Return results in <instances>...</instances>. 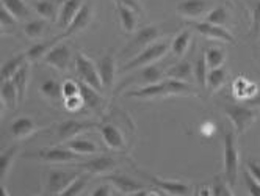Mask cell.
Segmentation results:
<instances>
[{"label":"cell","mask_w":260,"mask_h":196,"mask_svg":"<svg viewBox=\"0 0 260 196\" xmlns=\"http://www.w3.org/2000/svg\"><path fill=\"white\" fill-rule=\"evenodd\" d=\"M243 177H245V184L249 190L251 194L254 196H260V182L255 179V177L249 173V170L246 168V171L243 173Z\"/></svg>","instance_id":"obj_45"},{"label":"cell","mask_w":260,"mask_h":196,"mask_svg":"<svg viewBox=\"0 0 260 196\" xmlns=\"http://www.w3.org/2000/svg\"><path fill=\"white\" fill-rule=\"evenodd\" d=\"M33 8L43 19L52 21V22L58 21L60 10H61L57 4V0H38V2L33 4Z\"/></svg>","instance_id":"obj_22"},{"label":"cell","mask_w":260,"mask_h":196,"mask_svg":"<svg viewBox=\"0 0 260 196\" xmlns=\"http://www.w3.org/2000/svg\"><path fill=\"white\" fill-rule=\"evenodd\" d=\"M206 21L207 22H212L215 25H221L224 27L229 21V11L224 8V7H216V8H212L207 14H206Z\"/></svg>","instance_id":"obj_41"},{"label":"cell","mask_w":260,"mask_h":196,"mask_svg":"<svg viewBox=\"0 0 260 196\" xmlns=\"http://www.w3.org/2000/svg\"><path fill=\"white\" fill-rule=\"evenodd\" d=\"M27 61H28V58H27V52H25V53H19V55H16V57L10 58V60L2 66V80L13 79L14 74H16L17 71H19Z\"/></svg>","instance_id":"obj_32"},{"label":"cell","mask_w":260,"mask_h":196,"mask_svg":"<svg viewBox=\"0 0 260 196\" xmlns=\"http://www.w3.org/2000/svg\"><path fill=\"white\" fill-rule=\"evenodd\" d=\"M92 21V7L89 4H83V7L80 8V11L77 13V16L74 17L72 22L68 25V28H64L63 35H60V38H71L74 35H77L80 31H83Z\"/></svg>","instance_id":"obj_12"},{"label":"cell","mask_w":260,"mask_h":196,"mask_svg":"<svg viewBox=\"0 0 260 196\" xmlns=\"http://www.w3.org/2000/svg\"><path fill=\"white\" fill-rule=\"evenodd\" d=\"M231 184L228 182L226 176H215L213 179V188H212V194H216V196H232V190H231Z\"/></svg>","instance_id":"obj_43"},{"label":"cell","mask_w":260,"mask_h":196,"mask_svg":"<svg viewBox=\"0 0 260 196\" xmlns=\"http://www.w3.org/2000/svg\"><path fill=\"white\" fill-rule=\"evenodd\" d=\"M28 158H38L41 162L47 164H69V162H79L80 154L72 151L69 148H49L43 151H36L27 154Z\"/></svg>","instance_id":"obj_6"},{"label":"cell","mask_w":260,"mask_h":196,"mask_svg":"<svg viewBox=\"0 0 260 196\" xmlns=\"http://www.w3.org/2000/svg\"><path fill=\"white\" fill-rule=\"evenodd\" d=\"M260 33V0L255 4L254 10H252V30L251 35H258Z\"/></svg>","instance_id":"obj_48"},{"label":"cell","mask_w":260,"mask_h":196,"mask_svg":"<svg viewBox=\"0 0 260 196\" xmlns=\"http://www.w3.org/2000/svg\"><path fill=\"white\" fill-rule=\"evenodd\" d=\"M140 174H143L144 177H147L154 185L157 190L160 191H165V193H168V194H177V196H183V194H190L191 193V187L188 184H185V182H177V181H165V179H160V177L157 176H152V174H147L144 171H140L137 170Z\"/></svg>","instance_id":"obj_13"},{"label":"cell","mask_w":260,"mask_h":196,"mask_svg":"<svg viewBox=\"0 0 260 196\" xmlns=\"http://www.w3.org/2000/svg\"><path fill=\"white\" fill-rule=\"evenodd\" d=\"M226 115L229 116L237 135H243L257 119V112L252 107L238 105V104H224L222 105Z\"/></svg>","instance_id":"obj_3"},{"label":"cell","mask_w":260,"mask_h":196,"mask_svg":"<svg viewBox=\"0 0 260 196\" xmlns=\"http://www.w3.org/2000/svg\"><path fill=\"white\" fill-rule=\"evenodd\" d=\"M2 102L8 110H16L17 105L21 104L19 93H17V88L11 79L2 82Z\"/></svg>","instance_id":"obj_24"},{"label":"cell","mask_w":260,"mask_h":196,"mask_svg":"<svg viewBox=\"0 0 260 196\" xmlns=\"http://www.w3.org/2000/svg\"><path fill=\"white\" fill-rule=\"evenodd\" d=\"M82 7H83L82 0H64V4L60 10V16H58V25L61 28H68V25L72 22L74 17L77 16Z\"/></svg>","instance_id":"obj_23"},{"label":"cell","mask_w":260,"mask_h":196,"mask_svg":"<svg viewBox=\"0 0 260 196\" xmlns=\"http://www.w3.org/2000/svg\"><path fill=\"white\" fill-rule=\"evenodd\" d=\"M228 82V69L224 66L221 68H215L209 71L207 76V90L210 93L218 91L221 86H224V83Z\"/></svg>","instance_id":"obj_30"},{"label":"cell","mask_w":260,"mask_h":196,"mask_svg":"<svg viewBox=\"0 0 260 196\" xmlns=\"http://www.w3.org/2000/svg\"><path fill=\"white\" fill-rule=\"evenodd\" d=\"M98 127V122H83V121H76V119H69L61 122L58 129H57V137L60 141H69L72 138H76L79 134L86 132L89 129H94Z\"/></svg>","instance_id":"obj_10"},{"label":"cell","mask_w":260,"mask_h":196,"mask_svg":"<svg viewBox=\"0 0 260 196\" xmlns=\"http://www.w3.org/2000/svg\"><path fill=\"white\" fill-rule=\"evenodd\" d=\"M101 134H102L104 141L107 143L108 148L115 149V151L125 149V138H124L122 132L116 126H113V124H102Z\"/></svg>","instance_id":"obj_17"},{"label":"cell","mask_w":260,"mask_h":196,"mask_svg":"<svg viewBox=\"0 0 260 196\" xmlns=\"http://www.w3.org/2000/svg\"><path fill=\"white\" fill-rule=\"evenodd\" d=\"M2 4L17 21L27 19L30 16V8L24 4V0H2Z\"/></svg>","instance_id":"obj_35"},{"label":"cell","mask_w":260,"mask_h":196,"mask_svg":"<svg viewBox=\"0 0 260 196\" xmlns=\"http://www.w3.org/2000/svg\"><path fill=\"white\" fill-rule=\"evenodd\" d=\"M246 168L249 170V173L255 177V179L260 182V165L252 162V160H248V164H246Z\"/></svg>","instance_id":"obj_51"},{"label":"cell","mask_w":260,"mask_h":196,"mask_svg":"<svg viewBox=\"0 0 260 196\" xmlns=\"http://www.w3.org/2000/svg\"><path fill=\"white\" fill-rule=\"evenodd\" d=\"M137 73H134L130 77H127L119 86L116 93H121L125 86L128 85H140V86H147V85H154V83H158L163 80V76H165V71L157 66L155 63L154 64H149V66H144V68H140V69H135Z\"/></svg>","instance_id":"obj_4"},{"label":"cell","mask_w":260,"mask_h":196,"mask_svg":"<svg viewBox=\"0 0 260 196\" xmlns=\"http://www.w3.org/2000/svg\"><path fill=\"white\" fill-rule=\"evenodd\" d=\"M80 94V82H74V80H66L63 83V96L71 97V96H77Z\"/></svg>","instance_id":"obj_46"},{"label":"cell","mask_w":260,"mask_h":196,"mask_svg":"<svg viewBox=\"0 0 260 196\" xmlns=\"http://www.w3.org/2000/svg\"><path fill=\"white\" fill-rule=\"evenodd\" d=\"M191 76H194V66H191L190 60H182L166 71V77L183 80V82H188Z\"/></svg>","instance_id":"obj_25"},{"label":"cell","mask_w":260,"mask_h":196,"mask_svg":"<svg viewBox=\"0 0 260 196\" xmlns=\"http://www.w3.org/2000/svg\"><path fill=\"white\" fill-rule=\"evenodd\" d=\"M232 2H234V4H240V0H232Z\"/></svg>","instance_id":"obj_53"},{"label":"cell","mask_w":260,"mask_h":196,"mask_svg":"<svg viewBox=\"0 0 260 196\" xmlns=\"http://www.w3.org/2000/svg\"><path fill=\"white\" fill-rule=\"evenodd\" d=\"M61 38L60 37H55L52 40L43 41V43H36L33 44L28 50H27V58L28 61H38V60H44V57L49 53V50L57 44Z\"/></svg>","instance_id":"obj_26"},{"label":"cell","mask_w":260,"mask_h":196,"mask_svg":"<svg viewBox=\"0 0 260 196\" xmlns=\"http://www.w3.org/2000/svg\"><path fill=\"white\" fill-rule=\"evenodd\" d=\"M28 77H30V61H27L17 73L14 74V77L11 79L17 88V93H19V101L21 104L25 99V93H27V86H28Z\"/></svg>","instance_id":"obj_31"},{"label":"cell","mask_w":260,"mask_h":196,"mask_svg":"<svg viewBox=\"0 0 260 196\" xmlns=\"http://www.w3.org/2000/svg\"><path fill=\"white\" fill-rule=\"evenodd\" d=\"M41 94L49 97V99H58L63 96V85H60L57 80H46L41 85Z\"/></svg>","instance_id":"obj_42"},{"label":"cell","mask_w":260,"mask_h":196,"mask_svg":"<svg viewBox=\"0 0 260 196\" xmlns=\"http://www.w3.org/2000/svg\"><path fill=\"white\" fill-rule=\"evenodd\" d=\"M232 91L234 96L241 102H249L260 93V86L255 82L248 80L246 77H237L232 83Z\"/></svg>","instance_id":"obj_15"},{"label":"cell","mask_w":260,"mask_h":196,"mask_svg":"<svg viewBox=\"0 0 260 196\" xmlns=\"http://www.w3.org/2000/svg\"><path fill=\"white\" fill-rule=\"evenodd\" d=\"M191 28H194L198 33H201L204 38L207 40H213V41H221V43H229V44H235V38L234 35L221 25H215L212 22H191L190 24Z\"/></svg>","instance_id":"obj_8"},{"label":"cell","mask_w":260,"mask_h":196,"mask_svg":"<svg viewBox=\"0 0 260 196\" xmlns=\"http://www.w3.org/2000/svg\"><path fill=\"white\" fill-rule=\"evenodd\" d=\"M116 2L125 5V7L130 8V10H134L137 14H141V13H143V7H141V4H140V0H116Z\"/></svg>","instance_id":"obj_50"},{"label":"cell","mask_w":260,"mask_h":196,"mask_svg":"<svg viewBox=\"0 0 260 196\" xmlns=\"http://www.w3.org/2000/svg\"><path fill=\"white\" fill-rule=\"evenodd\" d=\"M116 10L119 14V21H121V27L125 33H130L137 28V13L134 10L127 8L125 5L116 2Z\"/></svg>","instance_id":"obj_28"},{"label":"cell","mask_w":260,"mask_h":196,"mask_svg":"<svg viewBox=\"0 0 260 196\" xmlns=\"http://www.w3.org/2000/svg\"><path fill=\"white\" fill-rule=\"evenodd\" d=\"M36 130H38V126H36V122L31 118H28V116L17 118L16 121H13V124L10 126V134L16 140L27 138L31 134H35Z\"/></svg>","instance_id":"obj_21"},{"label":"cell","mask_w":260,"mask_h":196,"mask_svg":"<svg viewBox=\"0 0 260 196\" xmlns=\"http://www.w3.org/2000/svg\"><path fill=\"white\" fill-rule=\"evenodd\" d=\"M101 91H98L96 88H92L91 85L80 82V96L83 97V102L86 107H89L91 110H98L99 107L102 105L104 99L99 94Z\"/></svg>","instance_id":"obj_27"},{"label":"cell","mask_w":260,"mask_h":196,"mask_svg":"<svg viewBox=\"0 0 260 196\" xmlns=\"http://www.w3.org/2000/svg\"><path fill=\"white\" fill-rule=\"evenodd\" d=\"M83 105H85V102H83V97L80 94L66 97V101H64V107H66L69 112H77V110L82 109Z\"/></svg>","instance_id":"obj_47"},{"label":"cell","mask_w":260,"mask_h":196,"mask_svg":"<svg viewBox=\"0 0 260 196\" xmlns=\"http://www.w3.org/2000/svg\"><path fill=\"white\" fill-rule=\"evenodd\" d=\"M17 154H19V145L10 146L8 149H5L2 152V157H0V177H2V181L7 179V176L14 164V158Z\"/></svg>","instance_id":"obj_34"},{"label":"cell","mask_w":260,"mask_h":196,"mask_svg":"<svg viewBox=\"0 0 260 196\" xmlns=\"http://www.w3.org/2000/svg\"><path fill=\"white\" fill-rule=\"evenodd\" d=\"M115 185L113 184H104V185H99L96 187L94 190L91 191V196H111V194H115Z\"/></svg>","instance_id":"obj_49"},{"label":"cell","mask_w":260,"mask_h":196,"mask_svg":"<svg viewBox=\"0 0 260 196\" xmlns=\"http://www.w3.org/2000/svg\"><path fill=\"white\" fill-rule=\"evenodd\" d=\"M212 8L210 0H182L177 5V14L185 19H199Z\"/></svg>","instance_id":"obj_9"},{"label":"cell","mask_w":260,"mask_h":196,"mask_svg":"<svg viewBox=\"0 0 260 196\" xmlns=\"http://www.w3.org/2000/svg\"><path fill=\"white\" fill-rule=\"evenodd\" d=\"M163 96H168V90H166L165 80L154 83V85L141 86L137 91L125 93V97H138V99H155V97H163Z\"/></svg>","instance_id":"obj_20"},{"label":"cell","mask_w":260,"mask_h":196,"mask_svg":"<svg viewBox=\"0 0 260 196\" xmlns=\"http://www.w3.org/2000/svg\"><path fill=\"white\" fill-rule=\"evenodd\" d=\"M166 82V90H168V96H180V94H190L193 93V86L188 85L183 80H177V79H171L168 77L165 80Z\"/></svg>","instance_id":"obj_37"},{"label":"cell","mask_w":260,"mask_h":196,"mask_svg":"<svg viewBox=\"0 0 260 196\" xmlns=\"http://www.w3.org/2000/svg\"><path fill=\"white\" fill-rule=\"evenodd\" d=\"M249 104H251V107H260V93L254 99H251Z\"/></svg>","instance_id":"obj_52"},{"label":"cell","mask_w":260,"mask_h":196,"mask_svg":"<svg viewBox=\"0 0 260 196\" xmlns=\"http://www.w3.org/2000/svg\"><path fill=\"white\" fill-rule=\"evenodd\" d=\"M170 49H171V44L168 41H155L151 46H147L146 49H143L138 55H135L134 58H130L121 68V73H127V71H135V69H140V68H144V66L154 64L158 60H161Z\"/></svg>","instance_id":"obj_1"},{"label":"cell","mask_w":260,"mask_h":196,"mask_svg":"<svg viewBox=\"0 0 260 196\" xmlns=\"http://www.w3.org/2000/svg\"><path fill=\"white\" fill-rule=\"evenodd\" d=\"M16 17L5 8L2 7V13H0V24H2V31L4 33H13L16 28Z\"/></svg>","instance_id":"obj_44"},{"label":"cell","mask_w":260,"mask_h":196,"mask_svg":"<svg viewBox=\"0 0 260 196\" xmlns=\"http://www.w3.org/2000/svg\"><path fill=\"white\" fill-rule=\"evenodd\" d=\"M76 71L80 77V82L91 85L92 88H96L98 91L104 90V83H102V79L99 76L98 66L92 63L86 55H83V53H79L77 58H76Z\"/></svg>","instance_id":"obj_7"},{"label":"cell","mask_w":260,"mask_h":196,"mask_svg":"<svg viewBox=\"0 0 260 196\" xmlns=\"http://www.w3.org/2000/svg\"><path fill=\"white\" fill-rule=\"evenodd\" d=\"M204 55H206V61H207L209 69L221 68V66H224V63H226V53H224V50L219 49V47L207 49Z\"/></svg>","instance_id":"obj_38"},{"label":"cell","mask_w":260,"mask_h":196,"mask_svg":"<svg viewBox=\"0 0 260 196\" xmlns=\"http://www.w3.org/2000/svg\"><path fill=\"white\" fill-rule=\"evenodd\" d=\"M89 173H86V174H79L76 179H74L63 191H61V196H77V194H80L82 191H83V188L86 187V184H88V176Z\"/></svg>","instance_id":"obj_40"},{"label":"cell","mask_w":260,"mask_h":196,"mask_svg":"<svg viewBox=\"0 0 260 196\" xmlns=\"http://www.w3.org/2000/svg\"><path fill=\"white\" fill-rule=\"evenodd\" d=\"M207 69H209V66H207V61H206V55H201L196 58V63H194V80L198 82V85H199V88H206L207 86V76H209V73H207Z\"/></svg>","instance_id":"obj_39"},{"label":"cell","mask_w":260,"mask_h":196,"mask_svg":"<svg viewBox=\"0 0 260 196\" xmlns=\"http://www.w3.org/2000/svg\"><path fill=\"white\" fill-rule=\"evenodd\" d=\"M105 181L113 184L115 188L118 191H121L122 194H135L137 191H140L143 188V185L140 182H137L135 179H130V177H127L124 174H108V176H105Z\"/></svg>","instance_id":"obj_18"},{"label":"cell","mask_w":260,"mask_h":196,"mask_svg":"<svg viewBox=\"0 0 260 196\" xmlns=\"http://www.w3.org/2000/svg\"><path fill=\"white\" fill-rule=\"evenodd\" d=\"M222 145H224V151H222V157H224V176L228 182L234 187L238 177L240 170V149L237 146V135L234 130H226L222 134Z\"/></svg>","instance_id":"obj_2"},{"label":"cell","mask_w":260,"mask_h":196,"mask_svg":"<svg viewBox=\"0 0 260 196\" xmlns=\"http://www.w3.org/2000/svg\"><path fill=\"white\" fill-rule=\"evenodd\" d=\"M79 173L52 170L47 176V193L49 194H61V191L76 179Z\"/></svg>","instance_id":"obj_11"},{"label":"cell","mask_w":260,"mask_h":196,"mask_svg":"<svg viewBox=\"0 0 260 196\" xmlns=\"http://www.w3.org/2000/svg\"><path fill=\"white\" fill-rule=\"evenodd\" d=\"M160 28L158 27H155V25H146V27H141L138 31H137V35L132 38V41H130L127 46H125V49L122 50V53L125 57H135V55H138V53L143 50V49H146L147 46H151L152 43H155V41H158V38H160Z\"/></svg>","instance_id":"obj_5"},{"label":"cell","mask_w":260,"mask_h":196,"mask_svg":"<svg viewBox=\"0 0 260 196\" xmlns=\"http://www.w3.org/2000/svg\"><path fill=\"white\" fill-rule=\"evenodd\" d=\"M98 69H99V76L102 79L104 88L105 90H110L115 83V74H116L115 57L111 55V53H107V55L101 58V61L98 63Z\"/></svg>","instance_id":"obj_19"},{"label":"cell","mask_w":260,"mask_h":196,"mask_svg":"<svg viewBox=\"0 0 260 196\" xmlns=\"http://www.w3.org/2000/svg\"><path fill=\"white\" fill-rule=\"evenodd\" d=\"M44 63L58 69V71H66L69 63H71V50L66 44H55L49 53L44 57Z\"/></svg>","instance_id":"obj_14"},{"label":"cell","mask_w":260,"mask_h":196,"mask_svg":"<svg viewBox=\"0 0 260 196\" xmlns=\"http://www.w3.org/2000/svg\"><path fill=\"white\" fill-rule=\"evenodd\" d=\"M47 31V22L46 19H35L24 25V33L30 40H40Z\"/></svg>","instance_id":"obj_36"},{"label":"cell","mask_w":260,"mask_h":196,"mask_svg":"<svg viewBox=\"0 0 260 196\" xmlns=\"http://www.w3.org/2000/svg\"><path fill=\"white\" fill-rule=\"evenodd\" d=\"M191 43V31L190 30H183L180 31L177 37L171 41V52L174 53L176 57H183L187 53L188 47Z\"/></svg>","instance_id":"obj_33"},{"label":"cell","mask_w":260,"mask_h":196,"mask_svg":"<svg viewBox=\"0 0 260 196\" xmlns=\"http://www.w3.org/2000/svg\"><path fill=\"white\" fill-rule=\"evenodd\" d=\"M258 86H260V83H258Z\"/></svg>","instance_id":"obj_54"},{"label":"cell","mask_w":260,"mask_h":196,"mask_svg":"<svg viewBox=\"0 0 260 196\" xmlns=\"http://www.w3.org/2000/svg\"><path fill=\"white\" fill-rule=\"evenodd\" d=\"M116 160L110 155H99L96 158H91L85 164H80V168L85 170L89 174H108L115 170L116 167Z\"/></svg>","instance_id":"obj_16"},{"label":"cell","mask_w":260,"mask_h":196,"mask_svg":"<svg viewBox=\"0 0 260 196\" xmlns=\"http://www.w3.org/2000/svg\"><path fill=\"white\" fill-rule=\"evenodd\" d=\"M68 148L76 151L77 154L80 155H92V154H98L99 152V148L94 141L91 140H85V138H72L68 141Z\"/></svg>","instance_id":"obj_29"}]
</instances>
